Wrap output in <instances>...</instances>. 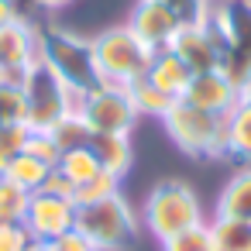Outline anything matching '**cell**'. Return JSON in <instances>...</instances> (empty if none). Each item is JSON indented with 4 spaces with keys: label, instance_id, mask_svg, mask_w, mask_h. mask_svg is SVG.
<instances>
[{
    "label": "cell",
    "instance_id": "1",
    "mask_svg": "<svg viewBox=\"0 0 251 251\" xmlns=\"http://www.w3.org/2000/svg\"><path fill=\"white\" fill-rule=\"evenodd\" d=\"M141 224L148 227V234L165 244L169 237L203 224V206H200V196L189 182L182 179H162L151 186V193L145 196V206H141Z\"/></svg>",
    "mask_w": 251,
    "mask_h": 251
},
{
    "label": "cell",
    "instance_id": "2",
    "mask_svg": "<svg viewBox=\"0 0 251 251\" xmlns=\"http://www.w3.org/2000/svg\"><path fill=\"white\" fill-rule=\"evenodd\" d=\"M38 59L76 93V103L86 90L100 83L97 62H93V45L73 31L62 28H38Z\"/></svg>",
    "mask_w": 251,
    "mask_h": 251
},
{
    "label": "cell",
    "instance_id": "3",
    "mask_svg": "<svg viewBox=\"0 0 251 251\" xmlns=\"http://www.w3.org/2000/svg\"><path fill=\"white\" fill-rule=\"evenodd\" d=\"M165 134L172 145L189 158H224L227 151V117L206 114L186 100H176L162 117Z\"/></svg>",
    "mask_w": 251,
    "mask_h": 251
},
{
    "label": "cell",
    "instance_id": "4",
    "mask_svg": "<svg viewBox=\"0 0 251 251\" xmlns=\"http://www.w3.org/2000/svg\"><path fill=\"white\" fill-rule=\"evenodd\" d=\"M76 230L83 237H90L100 251H131L138 244L141 220L134 217L127 200L121 193H114L100 203L76 206Z\"/></svg>",
    "mask_w": 251,
    "mask_h": 251
},
{
    "label": "cell",
    "instance_id": "5",
    "mask_svg": "<svg viewBox=\"0 0 251 251\" xmlns=\"http://www.w3.org/2000/svg\"><path fill=\"white\" fill-rule=\"evenodd\" d=\"M93 45V62H97V76L100 83H114V86H131L134 79H141L148 73L151 62V49L127 28H107L97 38H90Z\"/></svg>",
    "mask_w": 251,
    "mask_h": 251
},
{
    "label": "cell",
    "instance_id": "6",
    "mask_svg": "<svg viewBox=\"0 0 251 251\" xmlns=\"http://www.w3.org/2000/svg\"><path fill=\"white\" fill-rule=\"evenodd\" d=\"M25 93V124L31 131H52L66 114L76 110V93L38 59L21 83Z\"/></svg>",
    "mask_w": 251,
    "mask_h": 251
},
{
    "label": "cell",
    "instance_id": "7",
    "mask_svg": "<svg viewBox=\"0 0 251 251\" xmlns=\"http://www.w3.org/2000/svg\"><path fill=\"white\" fill-rule=\"evenodd\" d=\"M76 114L86 121L93 134H131L138 121L127 86H114V83H97L93 90H86L76 103Z\"/></svg>",
    "mask_w": 251,
    "mask_h": 251
},
{
    "label": "cell",
    "instance_id": "8",
    "mask_svg": "<svg viewBox=\"0 0 251 251\" xmlns=\"http://www.w3.org/2000/svg\"><path fill=\"white\" fill-rule=\"evenodd\" d=\"M38 62V25L25 14L0 28V83L21 86L25 73Z\"/></svg>",
    "mask_w": 251,
    "mask_h": 251
},
{
    "label": "cell",
    "instance_id": "9",
    "mask_svg": "<svg viewBox=\"0 0 251 251\" xmlns=\"http://www.w3.org/2000/svg\"><path fill=\"white\" fill-rule=\"evenodd\" d=\"M21 227L28 230L31 241H55L76 227V203L69 196H55V193L38 189L28 196V210H25Z\"/></svg>",
    "mask_w": 251,
    "mask_h": 251
},
{
    "label": "cell",
    "instance_id": "10",
    "mask_svg": "<svg viewBox=\"0 0 251 251\" xmlns=\"http://www.w3.org/2000/svg\"><path fill=\"white\" fill-rule=\"evenodd\" d=\"M206 25L217 45H227L251 62V0H210Z\"/></svg>",
    "mask_w": 251,
    "mask_h": 251
},
{
    "label": "cell",
    "instance_id": "11",
    "mask_svg": "<svg viewBox=\"0 0 251 251\" xmlns=\"http://www.w3.org/2000/svg\"><path fill=\"white\" fill-rule=\"evenodd\" d=\"M127 28H131L151 52H158V49H169V45H172L176 31L182 28V18H179L172 7H165L162 0H138L134 11H131Z\"/></svg>",
    "mask_w": 251,
    "mask_h": 251
},
{
    "label": "cell",
    "instance_id": "12",
    "mask_svg": "<svg viewBox=\"0 0 251 251\" xmlns=\"http://www.w3.org/2000/svg\"><path fill=\"white\" fill-rule=\"evenodd\" d=\"M169 49L186 62V69L193 76L196 73H217V38H213L206 18L203 21H186L176 31V38H172Z\"/></svg>",
    "mask_w": 251,
    "mask_h": 251
},
{
    "label": "cell",
    "instance_id": "13",
    "mask_svg": "<svg viewBox=\"0 0 251 251\" xmlns=\"http://www.w3.org/2000/svg\"><path fill=\"white\" fill-rule=\"evenodd\" d=\"M237 97H241V93H237L220 73H196L179 100H186V103H193V107H200V110H206V114L227 117L230 107L237 103Z\"/></svg>",
    "mask_w": 251,
    "mask_h": 251
},
{
    "label": "cell",
    "instance_id": "14",
    "mask_svg": "<svg viewBox=\"0 0 251 251\" xmlns=\"http://www.w3.org/2000/svg\"><path fill=\"white\" fill-rule=\"evenodd\" d=\"M145 79H148L151 86H158L162 93H169V97H176V100H179V97L186 93V86H189L193 73L186 69V62H182L172 49H158V52H151V62H148Z\"/></svg>",
    "mask_w": 251,
    "mask_h": 251
},
{
    "label": "cell",
    "instance_id": "15",
    "mask_svg": "<svg viewBox=\"0 0 251 251\" xmlns=\"http://www.w3.org/2000/svg\"><path fill=\"white\" fill-rule=\"evenodd\" d=\"M90 151L97 155L100 169L124 179L127 169L134 165V148H131V134H90Z\"/></svg>",
    "mask_w": 251,
    "mask_h": 251
},
{
    "label": "cell",
    "instance_id": "16",
    "mask_svg": "<svg viewBox=\"0 0 251 251\" xmlns=\"http://www.w3.org/2000/svg\"><path fill=\"white\" fill-rule=\"evenodd\" d=\"M224 158H237L251 165V90L237 97V103L227 114V151Z\"/></svg>",
    "mask_w": 251,
    "mask_h": 251
},
{
    "label": "cell",
    "instance_id": "17",
    "mask_svg": "<svg viewBox=\"0 0 251 251\" xmlns=\"http://www.w3.org/2000/svg\"><path fill=\"white\" fill-rule=\"evenodd\" d=\"M217 217H230V220H248L251 224V165L237 169L220 196H217Z\"/></svg>",
    "mask_w": 251,
    "mask_h": 251
},
{
    "label": "cell",
    "instance_id": "18",
    "mask_svg": "<svg viewBox=\"0 0 251 251\" xmlns=\"http://www.w3.org/2000/svg\"><path fill=\"white\" fill-rule=\"evenodd\" d=\"M49 172H52V165H45L42 158H35V155H28V151H21L0 176H4L7 182H14V186H21L25 193H38V189L45 186Z\"/></svg>",
    "mask_w": 251,
    "mask_h": 251
},
{
    "label": "cell",
    "instance_id": "19",
    "mask_svg": "<svg viewBox=\"0 0 251 251\" xmlns=\"http://www.w3.org/2000/svg\"><path fill=\"white\" fill-rule=\"evenodd\" d=\"M206 227L213 237V251H251V224L248 220L213 217Z\"/></svg>",
    "mask_w": 251,
    "mask_h": 251
},
{
    "label": "cell",
    "instance_id": "20",
    "mask_svg": "<svg viewBox=\"0 0 251 251\" xmlns=\"http://www.w3.org/2000/svg\"><path fill=\"white\" fill-rule=\"evenodd\" d=\"M127 93H131V100H134V110H138V117L141 114H148V117H165L169 114V107L176 103V97H169V93H162L158 86H151L145 76L141 79H134L131 86H127Z\"/></svg>",
    "mask_w": 251,
    "mask_h": 251
},
{
    "label": "cell",
    "instance_id": "21",
    "mask_svg": "<svg viewBox=\"0 0 251 251\" xmlns=\"http://www.w3.org/2000/svg\"><path fill=\"white\" fill-rule=\"evenodd\" d=\"M55 169H59V172L73 182V189H76L79 182H86V179H93V176L100 172V162H97V155L90 151V145H83V148H69V151H62Z\"/></svg>",
    "mask_w": 251,
    "mask_h": 251
},
{
    "label": "cell",
    "instance_id": "22",
    "mask_svg": "<svg viewBox=\"0 0 251 251\" xmlns=\"http://www.w3.org/2000/svg\"><path fill=\"white\" fill-rule=\"evenodd\" d=\"M52 138H55V145H59V151H69V148H83V145H90V127H86V121L73 110V114H66L52 131H49Z\"/></svg>",
    "mask_w": 251,
    "mask_h": 251
},
{
    "label": "cell",
    "instance_id": "23",
    "mask_svg": "<svg viewBox=\"0 0 251 251\" xmlns=\"http://www.w3.org/2000/svg\"><path fill=\"white\" fill-rule=\"evenodd\" d=\"M114 193H121V179L100 169L93 179H86V182H79V186H76V193H73V203H76V206L100 203V200H107V196H114Z\"/></svg>",
    "mask_w": 251,
    "mask_h": 251
},
{
    "label": "cell",
    "instance_id": "24",
    "mask_svg": "<svg viewBox=\"0 0 251 251\" xmlns=\"http://www.w3.org/2000/svg\"><path fill=\"white\" fill-rule=\"evenodd\" d=\"M28 196L21 186L7 182L0 176V224H21L25 220V210H28Z\"/></svg>",
    "mask_w": 251,
    "mask_h": 251
},
{
    "label": "cell",
    "instance_id": "25",
    "mask_svg": "<svg viewBox=\"0 0 251 251\" xmlns=\"http://www.w3.org/2000/svg\"><path fill=\"white\" fill-rule=\"evenodd\" d=\"M28 134H31L28 124H4V127H0V172H4V169L25 151Z\"/></svg>",
    "mask_w": 251,
    "mask_h": 251
},
{
    "label": "cell",
    "instance_id": "26",
    "mask_svg": "<svg viewBox=\"0 0 251 251\" xmlns=\"http://www.w3.org/2000/svg\"><path fill=\"white\" fill-rule=\"evenodd\" d=\"M162 251H213V237H210V227L206 224H196L176 237H169L162 244Z\"/></svg>",
    "mask_w": 251,
    "mask_h": 251
},
{
    "label": "cell",
    "instance_id": "27",
    "mask_svg": "<svg viewBox=\"0 0 251 251\" xmlns=\"http://www.w3.org/2000/svg\"><path fill=\"white\" fill-rule=\"evenodd\" d=\"M4 124H25V93H21V86L0 83V127Z\"/></svg>",
    "mask_w": 251,
    "mask_h": 251
},
{
    "label": "cell",
    "instance_id": "28",
    "mask_svg": "<svg viewBox=\"0 0 251 251\" xmlns=\"http://www.w3.org/2000/svg\"><path fill=\"white\" fill-rule=\"evenodd\" d=\"M25 151H28V155H35V158H42V162H45V165H52V169L59 165V155H62V151H59V145H55V138H52L49 131H31V134H28Z\"/></svg>",
    "mask_w": 251,
    "mask_h": 251
},
{
    "label": "cell",
    "instance_id": "29",
    "mask_svg": "<svg viewBox=\"0 0 251 251\" xmlns=\"http://www.w3.org/2000/svg\"><path fill=\"white\" fill-rule=\"evenodd\" d=\"M162 4L172 7V11L182 18V25H186V21H203L206 11H210V0H162Z\"/></svg>",
    "mask_w": 251,
    "mask_h": 251
},
{
    "label": "cell",
    "instance_id": "30",
    "mask_svg": "<svg viewBox=\"0 0 251 251\" xmlns=\"http://www.w3.org/2000/svg\"><path fill=\"white\" fill-rule=\"evenodd\" d=\"M28 241L31 237L21 224H0V251H25Z\"/></svg>",
    "mask_w": 251,
    "mask_h": 251
},
{
    "label": "cell",
    "instance_id": "31",
    "mask_svg": "<svg viewBox=\"0 0 251 251\" xmlns=\"http://www.w3.org/2000/svg\"><path fill=\"white\" fill-rule=\"evenodd\" d=\"M52 251H100V248L73 227V230H66L62 237H55V241H52Z\"/></svg>",
    "mask_w": 251,
    "mask_h": 251
},
{
    "label": "cell",
    "instance_id": "32",
    "mask_svg": "<svg viewBox=\"0 0 251 251\" xmlns=\"http://www.w3.org/2000/svg\"><path fill=\"white\" fill-rule=\"evenodd\" d=\"M42 189H45V193H55V196H69V200H73V193H76V189H73V182H69L59 169H52V172H49V179H45V186H42Z\"/></svg>",
    "mask_w": 251,
    "mask_h": 251
},
{
    "label": "cell",
    "instance_id": "33",
    "mask_svg": "<svg viewBox=\"0 0 251 251\" xmlns=\"http://www.w3.org/2000/svg\"><path fill=\"white\" fill-rule=\"evenodd\" d=\"M14 18H21L18 0H0V28H4V25H11Z\"/></svg>",
    "mask_w": 251,
    "mask_h": 251
},
{
    "label": "cell",
    "instance_id": "34",
    "mask_svg": "<svg viewBox=\"0 0 251 251\" xmlns=\"http://www.w3.org/2000/svg\"><path fill=\"white\" fill-rule=\"evenodd\" d=\"M38 7H45V11H62V7H69L73 0H35Z\"/></svg>",
    "mask_w": 251,
    "mask_h": 251
},
{
    "label": "cell",
    "instance_id": "35",
    "mask_svg": "<svg viewBox=\"0 0 251 251\" xmlns=\"http://www.w3.org/2000/svg\"><path fill=\"white\" fill-rule=\"evenodd\" d=\"M25 251H52V241H28Z\"/></svg>",
    "mask_w": 251,
    "mask_h": 251
}]
</instances>
